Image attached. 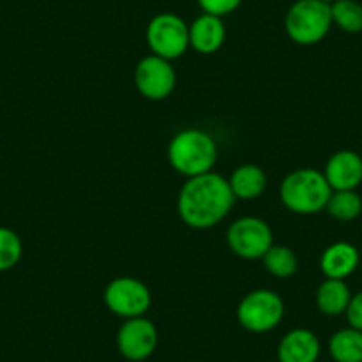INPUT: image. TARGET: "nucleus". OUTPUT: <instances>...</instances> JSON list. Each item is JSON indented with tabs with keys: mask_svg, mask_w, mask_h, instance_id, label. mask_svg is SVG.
Here are the masks:
<instances>
[{
	"mask_svg": "<svg viewBox=\"0 0 362 362\" xmlns=\"http://www.w3.org/2000/svg\"><path fill=\"white\" fill-rule=\"evenodd\" d=\"M235 196L229 181L217 173L187 177L177 194V214L189 228L210 229L231 211Z\"/></svg>",
	"mask_w": 362,
	"mask_h": 362,
	"instance_id": "nucleus-1",
	"label": "nucleus"
},
{
	"mask_svg": "<svg viewBox=\"0 0 362 362\" xmlns=\"http://www.w3.org/2000/svg\"><path fill=\"white\" fill-rule=\"evenodd\" d=\"M218 149L208 132L189 128L174 135L167 148L169 163L176 173L187 177L211 173L217 162Z\"/></svg>",
	"mask_w": 362,
	"mask_h": 362,
	"instance_id": "nucleus-2",
	"label": "nucleus"
},
{
	"mask_svg": "<svg viewBox=\"0 0 362 362\" xmlns=\"http://www.w3.org/2000/svg\"><path fill=\"white\" fill-rule=\"evenodd\" d=\"M332 196L323 170L302 167L288 174L281 183V201L290 211L298 215H315L325 210Z\"/></svg>",
	"mask_w": 362,
	"mask_h": 362,
	"instance_id": "nucleus-3",
	"label": "nucleus"
},
{
	"mask_svg": "<svg viewBox=\"0 0 362 362\" xmlns=\"http://www.w3.org/2000/svg\"><path fill=\"white\" fill-rule=\"evenodd\" d=\"M332 25L330 4L322 0H297L284 18L288 37L302 47H311L325 40Z\"/></svg>",
	"mask_w": 362,
	"mask_h": 362,
	"instance_id": "nucleus-4",
	"label": "nucleus"
},
{
	"mask_svg": "<svg viewBox=\"0 0 362 362\" xmlns=\"http://www.w3.org/2000/svg\"><path fill=\"white\" fill-rule=\"evenodd\" d=\"M284 316V302L276 291L254 290L240 300L236 309L238 323L252 334H264L276 329Z\"/></svg>",
	"mask_w": 362,
	"mask_h": 362,
	"instance_id": "nucleus-5",
	"label": "nucleus"
},
{
	"mask_svg": "<svg viewBox=\"0 0 362 362\" xmlns=\"http://www.w3.org/2000/svg\"><path fill=\"white\" fill-rule=\"evenodd\" d=\"M146 43L151 54L174 61L190 47L189 23L174 13H160L148 23Z\"/></svg>",
	"mask_w": 362,
	"mask_h": 362,
	"instance_id": "nucleus-6",
	"label": "nucleus"
},
{
	"mask_svg": "<svg viewBox=\"0 0 362 362\" xmlns=\"http://www.w3.org/2000/svg\"><path fill=\"white\" fill-rule=\"evenodd\" d=\"M107 309L123 320L144 316L151 308V291L135 277H117L103 291Z\"/></svg>",
	"mask_w": 362,
	"mask_h": 362,
	"instance_id": "nucleus-7",
	"label": "nucleus"
},
{
	"mask_svg": "<svg viewBox=\"0 0 362 362\" xmlns=\"http://www.w3.org/2000/svg\"><path fill=\"white\" fill-rule=\"evenodd\" d=\"M228 245L243 259H261L274 245V233L263 218L242 217L229 226Z\"/></svg>",
	"mask_w": 362,
	"mask_h": 362,
	"instance_id": "nucleus-8",
	"label": "nucleus"
},
{
	"mask_svg": "<svg viewBox=\"0 0 362 362\" xmlns=\"http://www.w3.org/2000/svg\"><path fill=\"white\" fill-rule=\"evenodd\" d=\"M134 82L144 98L160 102L173 95L176 87V71L170 61L151 54L139 61Z\"/></svg>",
	"mask_w": 362,
	"mask_h": 362,
	"instance_id": "nucleus-9",
	"label": "nucleus"
},
{
	"mask_svg": "<svg viewBox=\"0 0 362 362\" xmlns=\"http://www.w3.org/2000/svg\"><path fill=\"white\" fill-rule=\"evenodd\" d=\"M119 354L130 362H142L155 354L158 346V330L146 316L124 320L116 336Z\"/></svg>",
	"mask_w": 362,
	"mask_h": 362,
	"instance_id": "nucleus-10",
	"label": "nucleus"
},
{
	"mask_svg": "<svg viewBox=\"0 0 362 362\" xmlns=\"http://www.w3.org/2000/svg\"><path fill=\"white\" fill-rule=\"evenodd\" d=\"M332 192L336 190H357L362 183V156L351 149L336 151L323 169Z\"/></svg>",
	"mask_w": 362,
	"mask_h": 362,
	"instance_id": "nucleus-11",
	"label": "nucleus"
},
{
	"mask_svg": "<svg viewBox=\"0 0 362 362\" xmlns=\"http://www.w3.org/2000/svg\"><path fill=\"white\" fill-rule=\"evenodd\" d=\"M322 343L309 329H293L281 339L277 346L279 362H318Z\"/></svg>",
	"mask_w": 362,
	"mask_h": 362,
	"instance_id": "nucleus-12",
	"label": "nucleus"
},
{
	"mask_svg": "<svg viewBox=\"0 0 362 362\" xmlns=\"http://www.w3.org/2000/svg\"><path fill=\"white\" fill-rule=\"evenodd\" d=\"M190 47L203 55L215 54L226 41V25L221 16L203 13L189 25Z\"/></svg>",
	"mask_w": 362,
	"mask_h": 362,
	"instance_id": "nucleus-13",
	"label": "nucleus"
},
{
	"mask_svg": "<svg viewBox=\"0 0 362 362\" xmlns=\"http://www.w3.org/2000/svg\"><path fill=\"white\" fill-rule=\"evenodd\" d=\"M361 263V254L357 247L348 242H336L323 250L320 257V270L325 279H341L350 277Z\"/></svg>",
	"mask_w": 362,
	"mask_h": 362,
	"instance_id": "nucleus-14",
	"label": "nucleus"
},
{
	"mask_svg": "<svg viewBox=\"0 0 362 362\" xmlns=\"http://www.w3.org/2000/svg\"><path fill=\"white\" fill-rule=\"evenodd\" d=\"M228 181L235 199L250 201L259 197L267 189V173L259 165L245 163L233 170Z\"/></svg>",
	"mask_w": 362,
	"mask_h": 362,
	"instance_id": "nucleus-15",
	"label": "nucleus"
},
{
	"mask_svg": "<svg viewBox=\"0 0 362 362\" xmlns=\"http://www.w3.org/2000/svg\"><path fill=\"white\" fill-rule=\"evenodd\" d=\"M351 291L341 279H325L316 290V308L327 316L344 315L350 304Z\"/></svg>",
	"mask_w": 362,
	"mask_h": 362,
	"instance_id": "nucleus-16",
	"label": "nucleus"
},
{
	"mask_svg": "<svg viewBox=\"0 0 362 362\" xmlns=\"http://www.w3.org/2000/svg\"><path fill=\"white\" fill-rule=\"evenodd\" d=\"M329 354L334 362H362V332L344 327L329 339Z\"/></svg>",
	"mask_w": 362,
	"mask_h": 362,
	"instance_id": "nucleus-17",
	"label": "nucleus"
},
{
	"mask_svg": "<svg viewBox=\"0 0 362 362\" xmlns=\"http://www.w3.org/2000/svg\"><path fill=\"white\" fill-rule=\"evenodd\" d=\"M327 214L339 222H351L362 214V197L357 190H336L325 206Z\"/></svg>",
	"mask_w": 362,
	"mask_h": 362,
	"instance_id": "nucleus-18",
	"label": "nucleus"
},
{
	"mask_svg": "<svg viewBox=\"0 0 362 362\" xmlns=\"http://www.w3.org/2000/svg\"><path fill=\"white\" fill-rule=\"evenodd\" d=\"M264 270L274 277L286 279L291 277L298 268V259L293 250L286 245H272L263 257Z\"/></svg>",
	"mask_w": 362,
	"mask_h": 362,
	"instance_id": "nucleus-19",
	"label": "nucleus"
},
{
	"mask_svg": "<svg viewBox=\"0 0 362 362\" xmlns=\"http://www.w3.org/2000/svg\"><path fill=\"white\" fill-rule=\"evenodd\" d=\"M332 23L343 33H362V4L358 0H336L330 4Z\"/></svg>",
	"mask_w": 362,
	"mask_h": 362,
	"instance_id": "nucleus-20",
	"label": "nucleus"
},
{
	"mask_svg": "<svg viewBox=\"0 0 362 362\" xmlns=\"http://www.w3.org/2000/svg\"><path fill=\"white\" fill-rule=\"evenodd\" d=\"M23 254L22 238L13 229L0 228V272H8L20 263Z\"/></svg>",
	"mask_w": 362,
	"mask_h": 362,
	"instance_id": "nucleus-21",
	"label": "nucleus"
},
{
	"mask_svg": "<svg viewBox=\"0 0 362 362\" xmlns=\"http://www.w3.org/2000/svg\"><path fill=\"white\" fill-rule=\"evenodd\" d=\"M204 13H210L215 16H226L229 13L236 11L243 0H197Z\"/></svg>",
	"mask_w": 362,
	"mask_h": 362,
	"instance_id": "nucleus-22",
	"label": "nucleus"
},
{
	"mask_svg": "<svg viewBox=\"0 0 362 362\" xmlns=\"http://www.w3.org/2000/svg\"><path fill=\"white\" fill-rule=\"evenodd\" d=\"M344 315H346L348 327H354V329L362 332V291L351 295L350 304H348Z\"/></svg>",
	"mask_w": 362,
	"mask_h": 362,
	"instance_id": "nucleus-23",
	"label": "nucleus"
},
{
	"mask_svg": "<svg viewBox=\"0 0 362 362\" xmlns=\"http://www.w3.org/2000/svg\"><path fill=\"white\" fill-rule=\"evenodd\" d=\"M322 2H325V4H332V2H336V0H322Z\"/></svg>",
	"mask_w": 362,
	"mask_h": 362,
	"instance_id": "nucleus-24",
	"label": "nucleus"
}]
</instances>
